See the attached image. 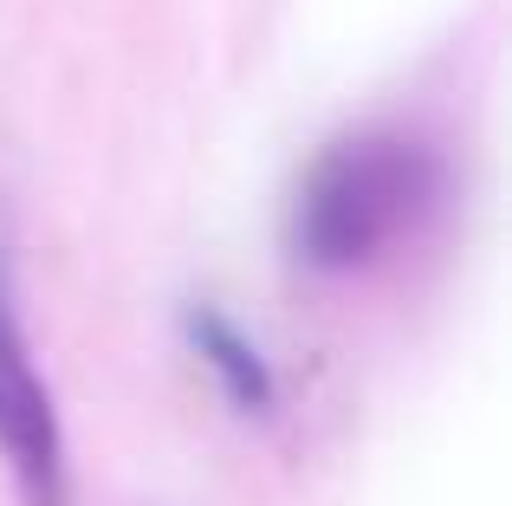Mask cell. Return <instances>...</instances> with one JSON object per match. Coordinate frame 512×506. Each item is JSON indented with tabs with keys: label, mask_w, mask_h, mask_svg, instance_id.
<instances>
[{
	"label": "cell",
	"mask_w": 512,
	"mask_h": 506,
	"mask_svg": "<svg viewBox=\"0 0 512 506\" xmlns=\"http://www.w3.org/2000/svg\"><path fill=\"white\" fill-rule=\"evenodd\" d=\"M441 195V163L402 130H357L305 169L292 195V253L312 273H363L376 266Z\"/></svg>",
	"instance_id": "obj_1"
},
{
	"label": "cell",
	"mask_w": 512,
	"mask_h": 506,
	"mask_svg": "<svg viewBox=\"0 0 512 506\" xmlns=\"http://www.w3.org/2000/svg\"><path fill=\"white\" fill-rule=\"evenodd\" d=\"M0 461H7V481L20 494V506H72L65 422L52 409L46 377H39L7 253H0Z\"/></svg>",
	"instance_id": "obj_2"
},
{
	"label": "cell",
	"mask_w": 512,
	"mask_h": 506,
	"mask_svg": "<svg viewBox=\"0 0 512 506\" xmlns=\"http://www.w3.org/2000/svg\"><path fill=\"white\" fill-rule=\"evenodd\" d=\"M182 331H188L195 357L208 364V377L221 383V396L240 409V416H266V409L279 403L273 364H266L260 344H253L227 312H214V305H188V312H182Z\"/></svg>",
	"instance_id": "obj_3"
}]
</instances>
